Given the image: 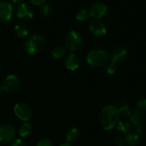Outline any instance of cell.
Returning <instances> with one entry per match:
<instances>
[{"label":"cell","instance_id":"cell-28","mask_svg":"<svg viewBox=\"0 0 146 146\" xmlns=\"http://www.w3.org/2000/svg\"><path fill=\"white\" fill-rule=\"evenodd\" d=\"M10 146H27V145H26V143H25L22 139H15V140H14V141L12 142V144L10 145Z\"/></svg>","mask_w":146,"mask_h":146},{"label":"cell","instance_id":"cell-14","mask_svg":"<svg viewBox=\"0 0 146 146\" xmlns=\"http://www.w3.org/2000/svg\"><path fill=\"white\" fill-rule=\"evenodd\" d=\"M64 64L67 69L70 71H75L80 66V59L75 54H68L64 61Z\"/></svg>","mask_w":146,"mask_h":146},{"label":"cell","instance_id":"cell-3","mask_svg":"<svg viewBox=\"0 0 146 146\" xmlns=\"http://www.w3.org/2000/svg\"><path fill=\"white\" fill-rule=\"evenodd\" d=\"M108 53L101 49L92 50L86 56V62L92 68L104 67L108 63Z\"/></svg>","mask_w":146,"mask_h":146},{"label":"cell","instance_id":"cell-20","mask_svg":"<svg viewBox=\"0 0 146 146\" xmlns=\"http://www.w3.org/2000/svg\"><path fill=\"white\" fill-rule=\"evenodd\" d=\"M118 112H119V115L121 117H129L132 110L129 107V105L127 103L121 104V106L118 108Z\"/></svg>","mask_w":146,"mask_h":146},{"label":"cell","instance_id":"cell-2","mask_svg":"<svg viewBox=\"0 0 146 146\" xmlns=\"http://www.w3.org/2000/svg\"><path fill=\"white\" fill-rule=\"evenodd\" d=\"M46 40L41 35L30 36L25 42V50L29 55H37L42 52L45 47Z\"/></svg>","mask_w":146,"mask_h":146},{"label":"cell","instance_id":"cell-27","mask_svg":"<svg viewBox=\"0 0 146 146\" xmlns=\"http://www.w3.org/2000/svg\"><path fill=\"white\" fill-rule=\"evenodd\" d=\"M115 143L117 146L124 145V138L121 134H117L115 138Z\"/></svg>","mask_w":146,"mask_h":146},{"label":"cell","instance_id":"cell-6","mask_svg":"<svg viewBox=\"0 0 146 146\" xmlns=\"http://www.w3.org/2000/svg\"><path fill=\"white\" fill-rule=\"evenodd\" d=\"M14 113L15 116L23 121H29L33 116V110L29 105L24 103H18L14 107Z\"/></svg>","mask_w":146,"mask_h":146},{"label":"cell","instance_id":"cell-29","mask_svg":"<svg viewBox=\"0 0 146 146\" xmlns=\"http://www.w3.org/2000/svg\"><path fill=\"white\" fill-rule=\"evenodd\" d=\"M31 3H33V5H37V6H39V5H43L46 0H29Z\"/></svg>","mask_w":146,"mask_h":146},{"label":"cell","instance_id":"cell-26","mask_svg":"<svg viewBox=\"0 0 146 146\" xmlns=\"http://www.w3.org/2000/svg\"><path fill=\"white\" fill-rule=\"evenodd\" d=\"M36 146H53V143L48 139H43L37 143Z\"/></svg>","mask_w":146,"mask_h":146},{"label":"cell","instance_id":"cell-25","mask_svg":"<svg viewBox=\"0 0 146 146\" xmlns=\"http://www.w3.org/2000/svg\"><path fill=\"white\" fill-rule=\"evenodd\" d=\"M137 109L141 111H146V98H142L137 102Z\"/></svg>","mask_w":146,"mask_h":146},{"label":"cell","instance_id":"cell-17","mask_svg":"<svg viewBox=\"0 0 146 146\" xmlns=\"http://www.w3.org/2000/svg\"><path fill=\"white\" fill-rule=\"evenodd\" d=\"M79 135H80V132H79L78 128L71 127L66 133V140L69 144L74 143V142H75L78 139Z\"/></svg>","mask_w":146,"mask_h":146},{"label":"cell","instance_id":"cell-8","mask_svg":"<svg viewBox=\"0 0 146 146\" xmlns=\"http://www.w3.org/2000/svg\"><path fill=\"white\" fill-rule=\"evenodd\" d=\"M108 11V7L105 3L102 2H97L93 3L90 9V16L94 19H101L103 18Z\"/></svg>","mask_w":146,"mask_h":146},{"label":"cell","instance_id":"cell-24","mask_svg":"<svg viewBox=\"0 0 146 146\" xmlns=\"http://www.w3.org/2000/svg\"><path fill=\"white\" fill-rule=\"evenodd\" d=\"M104 71L107 74L109 75H112V74H115L116 73V65L112 63V62H110V63H107L105 66H104Z\"/></svg>","mask_w":146,"mask_h":146},{"label":"cell","instance_id":"cell-23","mask_svg":"<svg viewBox=\"0 0 146 146\" xmlns=\"http://www.w3.org/2000/svg\"><path fill=\"white\" fill-rule=\"evenodd\" d=\"M40 12L41 14L44 16V17H47V18H50L53 15H54V10L53 9L51 8L50 5H48V4H45V5H43L40 9Z\"/></svg>","mask_w":146,"mask_h":146},{"label":"cell","instance_id":"cell-16","mask_svg":"<svg viewBox=\"0 0 146 146\" xmlns=\"http://www.w3.org/2000/svg\"><path fill=\"white\" fill-rule=\"evenodd\" d=\"M117 130L121 133H130L132 129V124L130 121H127L126 120H119L117 125H116Z\"/></svg>","mask_w":146,"mask_h":146},{"label":"cell","instance_id":"cell-4","mask_svg":"<svg viewBox=\"0 0 146 146\" xmlns=\"http://www.w3.org/2000/svg\"><path fill=\"white\" fill-rule=\"evenodd\" d=\"M83 39L81 35L76 32V31H70L65 37L64 43L66 47L70 51H76L78 50L81 44H82Z\"/></svg>","mask_w":146,"mask_h":146},{"label":"cell","instance_id":"cell-22","mask_svg":"<svg viewBox=\"0 0 146 146\" xmlns=\"http://www.w3.org/2000/svg\"><path fill=\"white\" fill-rule=\"evenodd\" d=\"M89 17H90V13L85 9H82L79 10L78 13L76 14V19L79 21H81V22L87 21L89 20Z\"/></svg>","mask_w":146,"mask_h":146},{"label":"cell","instance_id":"cell-9","mask_svg":"<svg viewBox=\"0 0 146 146\" xmlns=\"http://www.w3.org/2000/svg\"><path fill=\"white\" fill-rule=\"evenodd\" d=\"M13 16V7L8 2H0V21L8 23Z\"/></svg>","mask_w":146,"mask_h":146},{"label":"cell","instance_id":"cell-19","mask_svg":"<svg viewBox=\"0 0 146 146\" xmlns=\"http://www.w3.org/2000/svg\"><path fill=\"white\" fill-rule=\"evenodd\" d=\"M15 33L17 37L24 38L28 34V29L24 24H17L15 27Z\"/></svg>","mask_w":146,"mask_h":146},{"label":"cell","instance_id":"cell-10","mask_svg":"<svg viewBox=\"0 0 146 146\" xmlns=\"http://www.w3.org/2000/svg\"><path fill=\"white\" fill-rule=\"evenodd\" d=\"M17 16L24 21H29L33 17V9L27 3H21L16 8Z\"/></svg>","mask_w":146,"mask_h":146},{"label":"cell","instance_id":"cell-7","mask_svg":"<svg viewBox=\"0 0 146 146\" xmlns=\"http://www.w3.org/2000/svg\"><path fill=\"white\" fill-rule=\"evenodd\" d=\"M15 129L11 125L0 126V143L5 144L12 141L15 136Z\"/></svg>","mask_w":146,"mask_h":146},{"label":"cell","instance_id":"cell-1","mask_svg":"<svg viewBox=\"0 0 146 146\" xmlns=\"http://www.w3.org/2000/svg\"><path fill=\"white\" fill-rule=\"evenodd\" d=\"M119 112L116 105L109 104L104 106L100 113V124L106 131H110L115 128L119 121Z\"/></svg>","mask_w":146,"mask_h":146},{"label":"cell","instance_id":"cell-5","mask_svg":"<svg viewBox=\"0 0 146 146\" xmlns=\"http://www.w3.org/2000/svg\"><path fill=\"white\" fill-rule=\"evenodd\" d=\"M20 87V79L15 74L8 75L2 84V89L3 92L9 94L15 93Z\"/></svg>","mask_w":146,"mask_h":146},{"label":"cell","instance_id":"cell-12","mask_svg":"<svg viewBox=\"0 0 146 146\" xmlns=\"http://www.w3.org/2000/svg\"><path fill=\"white\" fill-rule=\"evenodd\" d=\"M127 57V50L122 46L116 47L111 55V62L117 65L123 62Z\"/></svg>","mask_w":146,"mask_h":146},{"label":"cell","instance_id":"cell-11","mask_svg":"<svg viewBox=\"0 0 146 146\" xmlns=\"http://www.w3.org/2000/svg\"><path fill=\"white\" fill-rule=\"evenodd\" d=\"M89 29L91 33L97 37H102L104 36L107 33L106 27L103 22H101L98 20H93L89 24Z\"/></svg>","mask_w":146,"mask_h":146},{"label":"cell","instance_id":"cell-18","mask_svg":"<svg viewBox=\"0 0 146 146\" xmlns=\"http://www.w3.org/2000/svg\"><path fill=\"white\" fill-rule=\"evenodd\" d=\"M33 131V126L29 122L23 123L19 128V134L21 138H26L31 134Z\"/></svg>","mask_w":146,"mask_h":146},{"label":"cell","instance_id":"cell-13","mask_svg":"<svg viewBox=\"0 0 146 146\" xmlns=\"http://www.w3.org/2000/svg\"><path fill=\"white\" fill-rule=\"evenodd\" d=\"M146 119V115L144 111H141L139 110H135L132 111L130 116H129V121L132 125H134L136 127L138 126H143V123L145 122Z\"/></svg>","mask_w":146,"mask_h":146},{"label":"cell","instance_id":"cell-34","mask_svg":"<svg viewBox=\"0 0 146 146\" xmlns=\"http://www.w3.org/2000/svg\"><path fill=\"white\" fill-rule=\"evenodd\" d=\"M119 146H125L124 145H119Z\"/></svg>","mask_w":146,"mask_h":146},{"label":"cell","instance_id":"cell-21","mask_svg":"<svg viewBox=\"0 0 146 146\" xmlns=\"http://www.w3.org/2000/svg\"><path fill=\"white\" fill-rule=\"evenodd\" d=\"M66 54V50L62 46H56L51 50V56L55 59H61Z\"/></svg>","mask_w":146,"mask_h":146},{"label":"cell","instance_id":"cell-31","mask_svg":"<svg viewBox=\"0 0 146 146\" xmlns=\"http://www.w3.org/2000/svg\"><path fill=\"white\" fill-rule=\"evenodd\" d=\"M59 146H72L71 145V144H69V143H64V144H62V145H61Z\"/></svg>","mask_w":146,"mask_h":146},{"label":"cell","instance_id":"cell-32","mask_svg":"<svg viewBox=\"0 0 146 146\" xmlns=\"http://www.w3.org/2000/svg\"><path fill=\"white\" fill-rule=\"evenodd\" d=\"M11 2H13V3H20V2H21L22 0H10Z\"/></svg>","mask_w":146,"mask_h":146},{"label":"cell","instance_id":"cell-15","mask_svg":"<svg viewBox=\"0 0 146 146\" xmlns=\"http://www.w3.org/2000/svg\"><path fill=\"white\" fill-rule=\"evenodd\" d=\"M140 141L139 135L136 133H128L124 137V145L125 146H138Z\"/></svg>","mask_w":146,"mask_h":146},{"label":"cell","instance_id":"cell-30","mask_svg":"<svg viewBox=\"0 0 146 146\" xmlns=\"http://www.w3.org/2000/svg\"><path fill=\"white\" fill-rule=\"evenodd\" d=\"M135 133H136L137 134H139V135L142 134V133H144V127H143V126H138V127H136Z\"/></svg>","mask_w":146,"mask_h":146},{"label":"cell","instance_id":"cell-33","mask_svg":"<svg viewBox=\"0 0 146 146\" xmlns=\"http://www.w3.org/2000/svg\"><path fill=\"white\" fill-rule=\"evenodd\" d=\"M2 92H3V89H2V86H0V95L2 93Z\"/></svg>","mask_w":146,"mask_h":146}]
</instances>
